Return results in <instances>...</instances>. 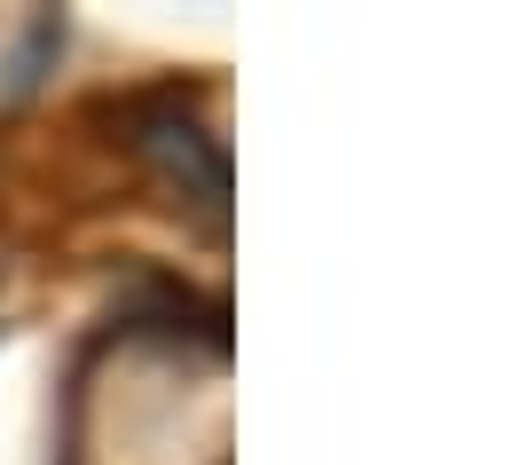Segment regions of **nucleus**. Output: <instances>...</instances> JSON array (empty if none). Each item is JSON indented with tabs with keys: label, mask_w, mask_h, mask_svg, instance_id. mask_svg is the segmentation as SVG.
Masks as SVG:
<instances>
[{
	"label": "nucleus",
	"mask_w": 512,
	"mask_h": 465,
	"mask_svg": "<svg viewBox=\"0 0 512 465\" xmlns=\"http://www.w3.org/2000/svg\"><path fill=\"white\" fill-rule=\"evenodd\" d=\"M190 103H197L190 87L134 95L127 103V150L166 182V198L182 213H197L205 237H221L229 229V150H221V134L205 127Z\"/></svg>",
	"instance_id": "obj_1"
},
{
	"label": "nucleus",
	"mask_w": 512,
	"mask_h": 465,
	"mask_svg": "<svg viewBox=\"0 0 512 465\" xmlns=\"http://www.w3.org/2000/svg\"><path fill=\"white\" fill-rule=\"evenodd\" d=\"M56 48H64V16L40 8V16L24 24V40H16V56H8V79H0V87H8V95H32V87H40V64H48Z\"/></svg>",
	"instance_id": "obj_2"
}]
</instances>
